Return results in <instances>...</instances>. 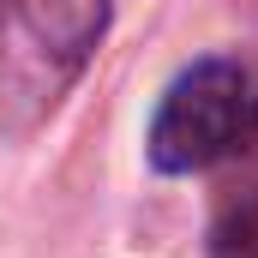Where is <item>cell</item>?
Listing matches in <instances>:
<instances>
[{
  "instance_id": "7a4b0ae2",
  "label": "cell",
  "mask_w": 258,
  "mask_h": 258,
  "mask_svg": "<svg viewBox=\"0 0 258 258\" xmlns=\"http://www.w3.org/2000/svg\"><path fill=\"white\" fill-rule=\"evenodd\" d=\"M258 132V84L240 60H198L180 72L150 120V162L168 174L216 168Z\"/></svg>"
},
{
  "instance_id": "6da1fadb",
  "label": "cell",
  "mask_w": 258,
  "mask_h": 258,
  "mask_svg": "<svg viewBox=\"0 0 258 258\" xmlns=\"http://www.w3.org/2000/svg\"><path fill=\"white\" fill-rule=\"evenodd\" d=\"M108 30V0H0V120L36 126Z\"/></svg>"
},
{
  "instance_id": "3957f363",
  "label": "cell",
  "mask_w": 258,
  "mask_h": 258,
  "mask_svg": "<svg viewBox=\"0 0 258 258\" xmlns=\"http://www.w3.org/2000/svg\"><path fill=\"white\" fill-rule=\"evenodd\" d=\"M210 258H258V192L228 204L210 228Z\"/></svg>"
}]
</instances>
